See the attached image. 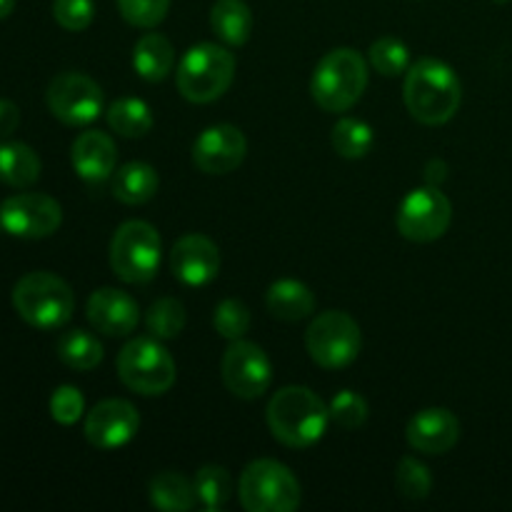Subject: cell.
<instances>
[{
	"mask_svg": "<svg viewBox=\"0 0 512 512\" xmlns=\"http://www.w3.org/2000/svg\"><path fill=\"white\" fill-rule=\"evenodd\" d=\"M405 105L423 125H445L458 113L463 88L448 63L438 58H420L405 73Z\"/></svg>",
	"mask_w": 512,
	"mask_h": 512,
	"instance_id": "obj_1",
	"label": "cell"
},
{
	"mask_svg": "<svg viewBox=\"0 0 512 512\" xmlns=\"http://www.w3.org/2000/svg\"><path fill=\"white\" fill-rule=\"evenodd\" d=\"M328 425V405L310 388L288 385L270 398L268 428L288 448H310L323 438Z\"/></svg>",
	"mask_w": 512,
	"mask_h": 512,
	"instance_id": "obj_2",
	"label": "cell"
},
{
	"mask_svg": "<svg viewBox=\"0 0 512 512\" xmlns=\"http://www.w3.org/2000/svg\"><path fill=\"white\" fill-rule=\"evenodd\" d=\"M368 88V63L353 48H335L320 58L310 78L313 100L325 113H345Z\"/></svg>",
	"mask_w": 512,
	"mask_h": 512,
	"instance_id": "obj_3",
	"label": "cell"
},
{
	"mask_svg": "<svg viewBox=\"0 0 512 512\" xmlns=\"http://www.w3.org/2000/svg\"><path fill=\"white\" fill-rule=\"evenodd\" d=\"M13 308L33 328L55 330L73 318L75 295L63 278L35 270L15 283Z\"/></svg>",
	"mask_w": 512,
	"mask_h": 512,
	"instance_id": "obj_4",
	"label": "cell"
},
{
	"mask_svg": "<svg viewBox=\"0 0 512 512\" xmlns=\"http://www.w3.org/2000/svg\"><path fill=\"white\" fill-rule=\"evenodd\" d=\"M235 78V55L218 43H198L180 58L175 85L190 103H213Z\"/></svg>",
	"mask_w": 512,
	"mask_h": 512,
	"instance_id": "obj_5",
	"label": "cell"
},
{
	"mask_svg": "<svg viewBox=\"0 0 512 512\" xmlns=\"http://www.w3.org/2000/svg\"><path fill=\"white\" fill-rule=\"evenodd\" d=\"M118 378L133 393L153 398L163 395L175 383V360L163 340L158 338H135L118 353Z\"/></svg>",
	"mask_w": 512,
	"mask_h": 512,
	"instance_id": "obj_6",
	"label": "cell"
},
{
	"mask_svg": "<svg viewBox=\"0 0 512 512\" xmlns=\"http://www.w3.org/2000/svg\"><path fill=\"white\" fill-rule=\"evenodd\" d=\"M240 503L248 512H293L300 505V483L278 460H253L238 483Z\"/></svg>",
	"mask_w": 512,
	"mask_h": 512,
	"instance_id": "obj_7",
	"label": "cell"
},
{
	"mask_svg": "<svg viewBox=\"0 0 512 512\" xmlns=\"http://www.w3.org/2000/svg\"><path fill=\"white\" fill-rule=\"evenodd\" d=\"M160 253L158 230L145 220H128L110 240V268L123 283H150L160 268Z\"/></svg>",
	"mask_w": 512,
	"mask_h": 512,
	"instance_id": "obj_8",
	"label": "cell"
},
{
	"mask_svg": "<svg viewBox=\"0 0 512 512\" xmlns=\"http://www.w3.org/2000/svg\"><path fill=\"white\" fill-rule=\"evenodd\" d=\"M305 348L320 368H348L363 348L360 325L343 310L320 313L305 333Z\"/></svg>",
	"mask_w": 512,
	"mask_h": 512,
	"instance_id": "obj_9",
	"label": "cell"
},
{
	"mask_svg": "<svg viewBox=\"0 0 512 512\" xmlns=\"http://www.w3.org/2000/svg\"><path fill=\"white\" fill-rule=\"evenodd\" d=\"M398 230L413 243H433L448 233L453 223V205L440 188L410 190L398 208Z\"/></svg>",
	"mask_w": 512,
	"mask_h": 512,
	"instance_id": "obj_10",
	"label": "cell"
},
{
	"mask_svg": "<svg viewBox=\"0 0 512 512\" xmlns=\"http://www.w3.org/2000/svg\"><path fill=\"white\" fill-rule=\"evenodd\" d=\"M50 113L65 125H88L103 113V90L85 73H60L45 93Z\"/></svg>",
	"mask_w": 512,
	"mask_h": 512,
	"instance_id": "obj_11",
	"label": "cell"
},
{
	"mask_svg": "<svg viewBox=\"0 0 512 512\" xmlns=\"http://www.w3.org/2000/svg\"><path fill=\"white\" fill-rule=\"evenodd\" d=\"M63 223V208L43 193H18L0 205V228L13 238L40 240L53 235Z\"/></svg>",
	"mask_w": 512,
	"mask_h": 512,
	"instance_id": "obj_12",
	"label": "cell"
},
{
	"mask_svg": "<svg viewBox=\"0 0 512 512\" xmlns=\"http://www.w3.org/2000/svg\"><path fill=\"white\" fill-rule=\"evenodd\" d=\"M223 383L235 398L255 400L270 388L273 383V365L260 345L248 340H233L225 350L223 363Z\"/></svg>",
	"mask_w": 512,
	"mask_h": 512,
	"instance_id": "obj_13",
	"label": "cell"
},
{
	"mask_svg": "<svg viewBox=\"0 0 512 512\" xmlns=\"http://www.w3.org/2000/svg\"><path fill=\"white\" fill-rule=\"evenodd\" d=\"M140 428V415L133 403L108 398L85 415V438L98 450H115L128 445Z\"/></svg>",
	"mask_w": 512,
	"mask_h": 512,
	"instance_id": "obj_14",
	"label": "cell"
},
{
	"mask_svg": "<svg viewBox=\"0 0 512 512\" xmlns=\"http://www.w3.org/2000/svg\"><path fill=\"white\" fill-rule=\"evenodd\" d=\"M248 153V140L235 125H210L195 138L193 163L205 175L233 173Z\"/></svg>",
	"mask_w": 512,
	"mask_h": 512,
	"instance_id": "obj_15",
	"label": "cell"
},
{
	"mask_svg": "<svg viewBox=\"0 0 512 512\" xmlns=\"http://www.w3.org/2000/svg\"><path fill=\"white\" fill-rule=\"evenodd\" d=\"M170 270L180 283L190 285V288L208 285L220 273L218 245L200 233L183 235L170 253Z\"/></svg>",
	"mask_w": 512,
	"mask_h": 512,
	"instance_id": "obj_16",
	"label": "cell"
},
{
	"mask_svg": "<svg viewBox=\"0 0 512 512\" xmlns=\"http://www.w3.org/2000/svg\"><path fill=\"white\" fill-rule=\"evenodd\" d=\"M90 325L108 338H123L138 328L140 308L128 293L118 288L95 290L85 305Z\"/></svg>",
	"mask_w": 512,
	"mask_h": 512,
	"instance_id": "obj_17",
	"label": "cell"
},
{
	"mask_svg": "<svg viewBox=\"0 0 512 512\" xmlns=\"http://www.w3.org/2000/svg\"><path fill=\"white\" fill-rule=\"evenodd\" d=\"M405 438L418 453L443 455L458 445L460 420L448 408H425L410 418Z\"/></svg>",
	"mask_w": 512,
	"mask_h": 512,
	"instance_id": "obj_18",
	"label": "cell"
},
{
	"mask_svg": "<svg viewBox=\"0 0 512 512\" xmlns=\"http://www.w3.org/2000/svg\"><path fill=\"white\" fill-rule=\"evenodd\" d=\"M70 163L85 183H105L108 178H113L115 165H118V150H115L113 138L100 130H85L73 140Z\"/></svg>",
	"mask_w": 512,
	"mask_h": 512,
	"instance_id": "obj_19",
	"label": "cell"
},
{
	"mask_svg": "<svg viewBox=\"0 0 512 512\" xmlns=\"http://www.w3.org/2000/svg\"><path fill=\"white\" fill-rule=\"evenodd\" d=\"M265 305L273 318L285 320V323H300L315 313V295L300 280L285 278L270 285L265 293Z\"/></svg>",
	"mask_w": 512,
	"mask_h": 512,
	"instance_id": "obj_20",
	"label": "cell"
},
{
	"mask_svg": "<svg viewBox=\"0 0 512 512\" xmlns=\"http://www.w3.org/2000/svg\"><path fill=\"white\" fill-rule=\"evenodd\" d=\"M133 68L148 83H160L175 68V50L170 40L160 33H145L135 43Z\"/></svg>",
	"mask_w": 512,
	"mask_h": 512,
	"instance_id": "obj_21",
	"label": "cell"
},
{
	"mask_svg": "<svg viewBox=\"0 0 512 512\" xmlns=\"http://www.w3.org/2000/svg\"><path fill=\"white\" fill-rule=\"evenodd\" d=\"M160 188V178L153 165L133 163L120 165L118 173H113V195L125 205H145L155 198Z\"/></svg>",
	"mask_w": 512,
	"mask_h": 512,
	"instance_id": "obj_22",
	"label": "cell"
},
{
	"mask_svg": "<svg viewBox=\"0 0 512 512\" xmlns=\"http://www.w3.org/2000/svg\"><path fill=\"white\" fill-rule=\"evenodd\" d=\"M253 10L245 0H218L210 10V28L225 45H245L253 35Z\"/></svg>",
	"mask_w": 512,
	"mask_h": 512,
	"instance_id": "obj_23",
	"label": "cell"
},
{
	"mask_svg": "<svg viewBox=\"0 0 512 512\" xmlns=\"http://www.w3.org/2000/svg\"><path fill=\"white\" fill-rule=\"evenodd\" d=\"M40 158L25 143H0V183L28 188L40 178Z\"/></svg>",
	"mask_w": 512,
	"mask_h": 512,
	"instance_id": "obj_24",
	"label": "cell"
},
{
	"mask_svg": "<svg viewBox=\"0 0 512 512\" xmlns=\"http://www.w3.org/2000/svg\"><path fill=\"white\" fill-rule=\"evenodd\" d=\"M150 503L158 510L185 512L195 508L198 495H195V485L185 475L165 470L150 480Z\"/></svg>",
	"mask_w": 512,
	"mask_h": 512,
	"instance_id": "obj_25",
	"label": "cell"
},
{
	"mask_svg": "<svg viewBox=\"0 0 512 512\" xmlns=\"http://www.w3.org/2000/svg\"><path fill=\"white\" fill-rule=\"evenodd\" d=\"M108 125L120 138H143L153 128V110L138 98H120L108 108Z\"/></svg>",
	"mask_w": 512,
	"mask_h": 512,
	"instance_id": "obj_26",
	"label": "cell"
},
{
	"mask_svg": "<svg viewBox=\"0 0 512 512\" xmlns=\"http://www.w3.org/2000/svg\"><path fill=\"white\" fill-rule=\"evenodd\" d=\"M58 358L73 370H93L103 360V345L88 330H68L58 340Z\"/></svg>",
	"mask_w": 512,
	"mask_h": 512,
	"instance_id": "obj_27",
	"label": "cell"
},
{
	"mask_svg": "<svg viewBox=\"0 0 512 512\" xmlns=\"http://www.w3.org/2000/svg\"><path fill=\"white\" fill-rule=\"evenodd\" d=\"M330 140H333L335 153H338L340 158L348 160L365 158L375 143L373 128L358 118H340L338 123H335Z\"/></svg>",
	"mask_w": 512,
	"mask_h": 512,
	"instance_id": "obj_28",
	"label": "cell"
},
{
	"mask_svg": "<svg viewBox=\"0 0 512 512\" xmlns=\"http://www.w3.org/2000/svg\"><path fill=\"white\" fill-rule=\"evenodd\" d=\"M195 495L208 510H220L233 498V478L220 465H205L195 473Z\"/></svg>",
	"mask_w": 512,
	"mask_h": 512,
	"instance_id": "obj_29",
	"label": "cell"
},
{
	"mask_svg": "<svg viewBox=\"0 0 512 512\" xmlns=\"http://www.w3.org/2000/svg\"><path fill=\"white\" fill-rule=\"evenodd\" d=\"M185 318H188L185 305L178 298H160L145 313V325H148V333L153 338L173 340L183 333Z\"/></svg>",
	"mask_w": 512,
	"mask_h": 512,
	"instance_id": "obj_30",
	"label": "cell"
},
{
	"mask_svg": "<svg viewBox=\"0 0 512 512\" xmlns=\"http://www.w3.org/2000/svg\"><path fill=\"white\" fill-rule=\"evenodd\" d=\"M370 65L378 70L385 78H395V75L405 73L410 63L408 45L403 40L393 38V35H385V38H378L373 45H370Z\"/></svg>",
	"mask_w": 512,
	"mask_h": 512,
	"instance_id": "obj_31",
	"label": "cell"
},
{
	"mask_svg": "<svg viewBox=\"0 0 512 512\" xmlns=\"http://www.w3.org/2000/svg\"><path fill=\"white\" fill-rule=\"evenodd\" d=\"M395 485H398V493L403 498L425 500L433 490V475L418 458L405 455V458H400L398 468H395Z\"/></svg>",
	"mask_w": 512,
	"mask_h": 512,
	"instance_id": "obj_32",
	"label": "cell"
},
{
	"mask_svg": "<svg viewBox=\"0 0 512 512\" xmlns=\"http://www.w3.org/2000/svg\"><path fill=\"white\" fill-rule=\"evenodd\" d=\"M328 410H330V420L345 430L360 428V425L368 420V413H370L365 398L360 393H355V390H340V393L330 400Z\"/></svg>",
	"mask_w": 512,
	"mask_h": 512,
	"instance_id": "obj_33",
	"label": "cell"
},
{
	"mask_svg": "<svg viewBox=\"0 0 512 512\" xmlns=\"http://www.w3.org/2000/svg\"><path fill=\"white\" fill-rule=\"evenodd\" d=\"M213 325L225 340H240L250 330V310L243 300L228 298L215 308Z\"/></svg>",
	"mask_w": 512,
	"mask_h": 512,
	"instance_id": "obj_34",
	"label": "cell"
},
{
	"mask_svg": "<svg viewBox=\"0 0 512 512\" xmlns=\"http://www.w3.org/2000/svg\"><path fill=\"white\" fill-rule=\"evenodd\" d=\"M125 23L135 28H155L165 20L170 10V0H115Z\"/></svg>",
	"mask_w": 512,
	"mask_h": 512,
	"instance_id": "obj_35",
	"label": "cell"
},
{
	"mask_svg": "<svg viewBox=\"0 0 512 512\" xmlns=\"http://www.w3.org/2000/svg\"><path fill=\"white\" fill-rule=\"evenodd\" d=\"M85 413L83 393L73 385H60L55 393L50 395V415L55 423L60 425H75Z\"/></svg>",
	"mask_w": 512,
	"mask_h": 512,
	"instance_id": "obj_36",
	"label": "cell"
},
{
	"mask_svg": "<svg viewBox=\"0 0 512 512\" xmlns=\"http://www.w3.org/2000/svg\"><path fill=\"white\" fill-rule=\"evenodd\" d=\"M53 18L60 28L80 33L93 23L95 5L93 0H53Z\"/></svg>",
	"mask_w": 512,
	"mask_h": 512,
	"instance_id": "obj_37",
	"label": "cell"
},
{
	"mask_svg": "<svg viewBox=\"0 0 512 512\" xmlns=\"http://www.w3.org/2000/svg\"><path fill=\"white\" fill-rule=\"evenodd\" d=\"M20 125V110L13 100L0 98V140L8 138L15 133V128Z\"/></svg>",
	"mask_w": 512,
	"mask_h": 512,
	"instance_id": "obj_38",
	"label": "cell"
},
{
	"mask_svg": "<svg viewBox=\"0 0 512 512\" xmlns=\"http://www.w3.org/2000/svg\"><path fill=\"white\" fill-rule=\"evenodd\" d=\"M445 173H448V168H445L443 160H433V163L428 165V170H425V180H428V185L438 188L445 180Z\"/></svg>",
	"mask_w": 512,
	"mask_h": 512,
	"instance_id": "obj_39",
	"label": "cell"
},
{
	"mask_svg": "<svg viewBox=\"0 0 512 512\" xmlns=\"http://www.w3.org/2000/svg\"><path fill=\"white\" fill-rule=\"evenodd\" d=\"M15 8V0H0V20L8 18Z\"/></svg>",
	"mask_w": 512,
	"mask_h": 512,
	"instance_id": "obj_40",
	"label": "cell"
}]
</instances>
